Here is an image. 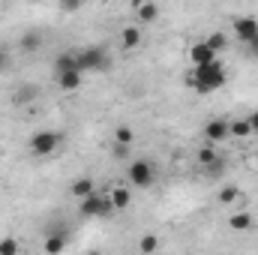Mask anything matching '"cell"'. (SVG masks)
Masks as SVG:
<instances>
[{"instance_id": "cell-1", "label": "cell", "mask_w": 258, "mask_h": 255, "mask_svg": "<svg viewBox=\"0 0 258 255\" xmlns=\"http://www.w3.org/2000/svg\"><path fill=\"white\" fill-rule=\"evenodd\" d=\"M225 81H228V72H225V66L219 63V60L192 69V78H189V84H192L198 93H213V90H219Z\"/></svg>"}, {"instance_id": "cell-2", "label": "cell", "mask_w": 258, "mask_h": 255, "mask_svg": "<svg viewBox=\"0 0 258 255\" xmlns=\"http://www.w3.org/2000/svg\"><path fill=\"white\" fill-rule=\"evenodd\" d=\"M78 216H84V219H108V216H114V204H111L108 192L105 195L96 192V195L78 201Z\"/></svg>"}, {"instance_id": "cell-3", "label": "cell", "mask_w": 258, "mask_h": 255, "mask_svg": "<svg viewBox=\"0 0 258 255\" xmlns=\"http://www.w3.org/2000/svg\"><path fill=\"white\" fill-rule=\"evenodd\" d=\"M75 60H78V72L84 75V72H102V69H108V54H105V48H99V45H87V48H81V51H75Z\"/></svg>"}, {"instance_id": "cell-4", "label": "cell", "mask_w": 258, "mask_h": 255, "mask_svg": "<svg viewBox=\"0 0 258 255\" xmlns=\"http://www.w3.org/2000/svg\"><path fill=\"white\" fill-rule=\"evenodd\" d=\"M27 144H30V153H33V156H51V153L60 150L63 135L54 132V129H42V132H33Z\"/></svg>"}, {"instance_id": "cell-5", "label": "cell", "mask_w": 258, "mask_h": 255, "mask_svg": "<svg viewBox=\"0 0 258 255\" xmlns=\"http://www.w3.org/2000/svg\"><path fill=\"white\" fill-rule=\"evenodd\" d=\"M126 171H129V183L138 186V189H147V186H153V180H156V168H153L147 159H132Z\"/></svg>"}, {"instance_id": "cell-6", "label": "cell", "mask_w": 258, "mask_h": 255, "mask_svg": "<svg viewBox=\"0 0 258 255\" xmlns=\"http://www.w3.org/2000/svg\"><path fill=\"white\" fill-rule=\"evenodd\" d=\"M231 27H234V36H237L243 45L252 42V39L258 36V18H252V15H240V18H234Z\"/></svg>"}, {"instance_id": "cell-7", "label": "cell", "mask_w": 258, "mask_h": 255, "mask_svg": "<svg viewBox=\"0 0 258 255\" xmlns=\"http://www.w3.org/2000/svg\"><path fill=\"white\" fill-rule=\"evenodd\" d=\"M204 138H207V144H219V141L231 138V135H228V120H225V117H213V120H207V126H204Z\"/></svg>"}, {"instance_id": "cell-8", "label": "cell", "mask_w": 258, "mask_h": 255, "mask_svg": "<svg viewBox=\"0 0 258 255\" xmlns=\"http://www.w3.org/2000/svg\"><path fill=\"white\" fill-rule=\"evenodd\" d=\"M189 60H192V66L198 69V66H207V63H216L219 57H216V51L207 45V42H195L192 48H189Z\"/></svg>"}, {"instance_id": "cell-9", "label": "cell", "mask_w": 258, "mask_h": 255, "mask_svg": "<svg viewBox=\"0 0 258 255\" xmlns=\"http://www.w3.org/2000/svg\"><path fill=\"white\" fill-rule=\"evenodd\" d=\"M66 243H69V228H57L45 237L42 249H45V255H60L66 249Z\"/></svg>"}, {"instance_id": "cell-10", "label": "cell", "mask_w": 258, "mask_h": 255, "mask_svg": "<svg viewBox=\"0 0 258 255\" xmlns=\"http://www.w3.org/2000/svg\"><path fill=\"white\" fill-rule=\"evenodd\" d=\"M132 9H135V15H138V21L141 24H153L156 18H159V6L153 3V0H147V3H132Z\"/></svg>"}, {"instance_id": "cell-11", "label": "cell", "mask_w": 258, "mask_h": 255, "mask_svg": "<svg viewBox=\"0 0 258 255\" xmlns=\"http://www.w3.org/2000/svg\"><path fill=\"white\" fill-rule=\"evenodd\" d=\"M195 159H198V165H201V168H207V171H216V168L222 165V159H219V153L213 150V144H204V147L198 150V156H195Z\"/></svg>"}, {"instance_id": "cell-12", "label": "cell", "mask_w": 258, "mask_h": 255, "mask_svg": "<svg viewBox=\"0 0 258 255\" xmlns=\"http://www.w3.org/2000/svg\"><path fill=\"white\" fill-rule=\"evenodd\" d=\"M69 192H72L78 201H84V198L96 195V183H93V177H75L72 186H69Z\"/></svg>"}, {"instance_id": "cell-13", "label": "cell", "mask_w": 258, "mask_h": 255, "mask_svg": "<svg viewBox=\"0 0 258 255\" xmlns=\"http://www.w3.org/2000/svg\"><path fill=\"white\" fill-rule=\"evenodd\" d=\"M252 225H255V219H252L249 210H237V213L228 216V228H231V231H249Z\"/></svg>"}, {"instance_id": "cell-14", "label": "cell", "mask_w": 258, "mask_h": 255, "mask_svg": "<svg viewBox=\"0 0 258 255\" xmlns=\"http://www.w3.org/2000/svg\"><path fill=\"white\" fill-rule=\"evenodd\" d=\"M108 198H111V204H114V213L129 210V204H132V192H129V186H114V189L108 192Z\"/></svg>"}, {"instance_id": "cell-15", "label": "cell", "mask_w": 258, "mask_h": 255, "mask_svg": "<svg viewBox=\"0 0 258 255\" xmlns=\"http://www.w3.org/2000/svg\"><path fill=\"white\" fill-rule=\"evenodd\" d=\"M54 78H57V87L66 90V93L81 90V81H84V75H81V72H63V75H54Z\"/></svg>"}, {"instance_id": "cell-16", "label": "cell", "mask_w": 258, "mask_h": 255, "mask_svg": "<svg viewBox=\"0 0 258 255\" xmlns=\"http://www.w3.org/2000/svg\"><path fill=\"white\" fill-rule=\"evenodd\" d=\"M63 72H78V60H75V51H63L54 57V75H63Z\"/></svg>"}, {"instance_id": "cell-17", "label": "cell", "mask_w": 258, "mask_h": 255, "mask_svg": "<svg viewBox=\"0 0 258 255\" xmlns=\"http://www.w3.org/2000/svg\"><path fill=\"white\" fill-rule=\"evenodd\" d=\"M138 45H141V27H135V24L123 27V33H120V48L132 51V48H138Z\"/></svg>"}, {"instance_id": "cell-18", "label": "cell", "mask_w": 258, "mask_h": 255, "mask_svg": "<svg viewBox=\"0 0 258 255\" xmlns=\"http://www.w3.org/2000/svg\"><path fill=\"white\" fill-rule=\"evenodd\" d=\"M228 135H231V138H240V141L249 138V135H252L249 120H246V117H231V120H228Z\"/></svg>"}, {"instance_id": "cell-19", "label": "cell", "mask_w": 258, "mask_h": 255, "mask_svg": "<svg viewBox=\"0 0 258 255\" xmlns=\"http://www.w3.org/2000/svg\"><path fill=\"white\" fill-rule=\"evenodd\" d=\"M39 96V87L36 84H21L18 90H15V96H12V102L15 105H27V102H33Z\"/></svg>"}, {"instance_id": "cell-20", "label": "cell", "mask_w": 258, "mask_h": 255, "mask_svg": "<svg viewBox=\"0 0 258 255\" xmlns=\"http://www.w3.org/2000/svg\"><path fill=\"white\" fill-rule=\"evenodd\" d=\"M156 249H159V237H156L153 231L141 234V240H138V252H141V255H153Z\"/></svg>"}, {"instance_id": "cell-21", "label": "cell", "mask_w": 258, "mask_h": 255, "mask_svg": "<svg viewBox=\"0 0 258 255\" xmlns=\"http://www.w3.org/2000/svg\"><path fill=\"white\" fill-rule=\"evenodd\" d=\"M18 45H21V51H36V48L42 45V33H39V30H27Z\"/></svg>"}, {"instance_id": "cell-22", "label": "cell", "mask_w": 258, "mask_h": 255, "mask_svg": "<svg viewBox=\"0 0 258 255\" xmlns=\"http://www.w3.org/2000/svg\"><path fill=\"white\" fill-rule=\"evenodd\" d=\"M204 42H207V45H210V48H213V51H216V54H219V51H225V48H228V39H225V33H210V36H207V39H204Z\"/></svg>"}, {"instance_id": "cell-23", "label": "cell", "mask_w": 258, "mask_h": 255, "mask_svg": "<svg viewBox=\"0 0 258 255\" xmlns=\"http://www.w3.org/2000/svg\"><path fill=\"white\" fill-rule=\"evenodd\" d=\"M0 255H21V243L15 237H3L0 240Z\"/></svg>"}, {"instance_id": "cell-24", "label": "cell", "mask_w": 258, "mask_h": 255, "mask_svg": "<svg viewBox=\"0 0 258 255\" xmlns=\"http://www.w3.org/2000/svg\"><path fill=\"white\" fill-rule=\"evenodd\" d=\"M132 141H135V132L129 126H117V132H114V144H126V147H132Z\"/></svg>"}, {"instance_id": "cell-25", "label": "cell", "mask_w": 258, "mask_h": 255, "mask_svg": "<svg viewBox=\"0 0 258 255\" xmlns=\"http://www.w3.org/2000/svg\"><path fill=\"white\" fill-rule=\"evenodd\" d=\"M237 198H240L237 186H222V192H219V204H234Z\"/></svg>"}, {"instance_id": "cell-26", "label": "cell", "mask_w": 258, "mask_h": 255, "mask_svg": "<svg viewBox=\"0 0 258 255\" xmlns=\"http://www.w3.org/2000/svg\"><path fill=\"white\" fill-rule=\"evenodd\" d=\"M129 150H132V147H126V144H114V147H111L114 159H129Z\"/></svg>"}, {"instance_id": "cell-27", "label": "cell", "mask_w": 258, "mask_h": 255, "mask_svg": "<svg viewBox=\"0 0 258 255\" xmlns=\"http://www.w3.org/2000/svg\"><path fill=\"white\" fill-rule=\"evenodd\" d=\"M246 51H249L252 57H258V36L252 39V42H246Z\"/></svg>"}, {"instance_id": "cell-28", "label": "cell", "mask_w": 258, "mask_h": 255, "mask_svg": "<svg viewBox=\"0 0 258 255\" xmlns=\"http://www.w3.org/2000/svg\"><path fill=\"white\" fill-rule=\"evenodd\" d=\"M246 120H249V126H252V135H255V132H258V111H252Z\"/></svg>"}, {"instance_id": "cell-29", "label": "cell", "mask_w": 258, "mask_h": 255, "mask_svg": "<svg viewBox=\"0 0 258 255\" xmlns=\"http://www.w3.org/2000/svg\"><path fill=\"white\" fill-rule=\"evenodd\" d=\"M60 9L63 12H75V9H81V3H60Z\"/></svg>"}, {"instance_id": "cell-30", "label": "cell", "mask_w": 258, "mask_h": 255, "mask_svg": "<svg viewBox=\"0 0 258 255\" xmlns=\"http://www.w3.org/2000/svg\"><path fill=\"white\" fill-rule=\"evenodd\" d=\"M6 63H9V57H6V51L0 48V69H6Z\"/></svg>"}, {"instance_id": "cell-31", "label": "cell", "mask_w": 258, "mask_h": 255, "mask_svg": "<svg viewBox=\"0 0 258 255\" xmlns=\"http://www.w3.org/2000/svg\"><path fill=\"white\" fill-rule=\"evenodd\" d=\"M84 255H105V252H99V249H90V252H84Z\"/></svg>"}]
</instances>
